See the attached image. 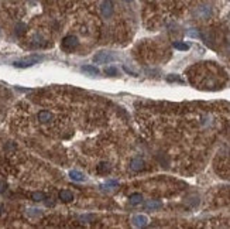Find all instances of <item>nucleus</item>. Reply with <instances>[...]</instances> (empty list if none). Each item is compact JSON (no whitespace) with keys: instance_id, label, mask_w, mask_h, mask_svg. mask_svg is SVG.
I'll return each instance as SVG.
<instances>
[{"instance_id":"1","label":"nucleus","mask_w":230,"mask_h":229,"mask_svg":"<svg viewBox=\"0 0 230 229\" xmlns=\"http://www.w3.org/2000/svg\"><path fill=\"white\" fill-rule=\"evenodd\" d=\"M40 61H42V55L33 54V55L21 58V60H18V61H14L13 62V67H16V68H30V67L38 64Z\"/></svg>"},{"instance_id":"2","label":"nucleus","mask_w":230,"mask_h":229,"mask_svg":"<svg viewBox=\"0 0 230 229\" xmlns=\"http://www.w3.org/2000/svg\"><path fill=\"white\" fill-rule=\"evenodd\" d=\"M78 45H79V41L75 36H66V37H64V40H62V50H65L68 53L74 51Z\"/></svg>"},{"instance_id":"3","label":"nucleus","mask_w":230,"mask_h":229,"mask_svg":"<svg viewBox=\"0 0 230 229\" xmlns=\"http://www.w3.org/2000/svg\"><path fill=\"white\" fill-rule=\"evenodd\" d=\"M100 12H102L103 17H109L113 14V2L112 0H103L102 4H100Z\"/></svg>"},{"instance_id":"4","label":"nucleus","mask_w":230,"mask_h":229,"mask_svg":"<svg viewBox=\"0 0 230 229\" xmlns=\"http://www.w3.org/2000/svg\"><path fill=\"white\" fill-rule=\"evenodd\" d=\"M115 57L110 55L109 53H98L93 55V62H98V64H106L109 61H113Z\"/></svg>"},{"instance_id":"5","label":"nucleus","mask_w":230,"mask_h":229,"mask_svg":"<svg viewBox=\"0 0 230 229\" xmlns=\"http://www.w3.org/2000/svg\"><path fill=\"white\" fill-rule=\"evenodd\" d=\"M133 225L136 228H145L148 225V218L145 215H143V214L136 215V217H133Z\"/></svg>"},{"instance_id":"6","label":"nucleus","mask_w":230,"mask_h":229,"mask_svg":"<svg viewBox=\"0 0 230 229\" xmlns=\"http://www.w3.org/2000/svg\"><path fill=\"white\" fill-rule=\"evenodd\" d=\"M69 178L72 181H76V183H83V181L86 180L85 174L81 173V171H78V170H71L69 171Z\"/></svg>"},{"instance_id":"7","label":"nucleus","mask_w":230,"mask_h":229,"mask_svg":"<svg viewBox=\"0 0 230 229\" xmlns=\"http://www.w3.org/2000/svg\"><path fill=\"white\" fill-rule=\"evenodd\" d=\"M58 197H59V200H61L62 202H71V201L74 200V194H72L69 190H61L59 194H58Z\"/></svg>"},{"instance_id":"8","label":"nucleus","mask_w":230,"mask_h":229,"mask_svg":"<svg viewBox=\"0 0 230 229\" xmlns=\"http://www.w3.org/2000/svg\"><path fill=\"white\" fill-rule=\"evenodd\" d=\"M210 13H212L210 7H208V6H201V7H199L196 12H195V14H196V16H199V17H202V19H206V17L210 16Z\"/></svg>"},{"instance_id":"9","label":"nucleus","mask_w":230,"mask_h":229,"mask_svg":"<svg viewBox=\"0 0 230 229\" xmlns=\"http://www.w3.org/2000/svg\"><path fill=\"white\" fill-rule=\"evenodd\" d=\"M38 120L41 123H48L49 120H52V113H49L48 111H41L38 113Z\"/></svg>"},{"instance_id":"10","label":"nucleus","mask_w":230,"mask_h":229,"mask_svg":"<svg viewBox=\"0 0 230 229\" xmlns=\"http://www.w3.org/2000/svg\"><path fill=\"white\" fill-rule=\"evenodd\" d=\"M128 201H130L132 205H138L143 202V195L138 194V192H134V194H132V195L128 197Z\"/></svg>"},{"instance_id":"11","label":"nucleus","mask_w":230,"mask_h":229,"mask_svg":"<svg viewBox=\"0 0 230 229\" xmlns=\"http://www.w3.org/2000/svg\"><path fill=\"white\" fill-rule=\"evenodd\" d=\"M143 167H144V161L141 159H133L132 160V170L140 171V170H143Z\"/></svg>"},{"instance_id":"12","label":"nucleus","mask_w":230,"mask_h":229,"mask_svg":"<svg viewBox=\"0 0 230 229\" xmlns=\"http://www.w3.org/2000/svg\"><path fill=\"white\" fill-rule=\"evenodd\" d=\"M81 70H82V72H86V74H89V75H98L99 74V70L93 65H82L81 67Z\"/></svg>"},{"instance_id":"13","label":"nucleus","mask_w":230,"mask_h":229,"mask_svg":"<svg viewBox=\"0 0 230 229\" xmlns=\"http://www.w3.org/2000/svg\"><path fill=\"white\" fill-rule=\"evenodd\" d=\"M161 207H162V204L157 200H150L145 202V208H148V209H158V208H161Z\"/></svg>"},{"instance_id":"14","label":"nucleus","mask_w":230,"mask_h":229,"mask_svg":"<svg viewBox=\"0 0 230 229\" xmlns=\"http://www.w3.org/2000/svg\"><path fill=\"white\" fill-rule=\"evenodd\" d=\"M110 171V166L107 163H100L98 166V173L99 174H106V173Z\"/></svg>"},{"instance_id":"15","label":"nucleus","mask_w":230,"mask_h":229,"mask_svg":"<svg viewBox=\"0 0 230 229\" xmlns=\"http://www.w3.org/2000/svg\"><path fill=\"white\" fill-rule=\"evenodd\" d=\"M31 198H33L34 201H37V202H40V201H44L45 200V194L42 191H35L31 194Z\"/></svg>"},{"instance_id":"16","label":"nucleus","mask_w":230,"mask_h":229,"mask_svg":"<svg viewBox=\"0 0 230 229\" xmlns=\"http://www.w3.org/2000/svg\"><path fill=\"white\" fill-rule=\"evenodd\" d=\"M117 185H119V183H117V181L109 180V181H106L105 184H102V188H116Z\"/></svg>"},{"instance_id":"17","label":"nucleus","mask_w":230,"mask_h":229,"mask_svg":"<svg viewBox=\"0 0 230 229\" xmlns=\"http://www.w3.org/2000/svg\"><path fill=\"white\" fill-rule=\"evenodd\" d=\"M24 33H25V24H23V23L17 24L16 26V34L17 36H23Z\"/></svg>"},{"instance_id":"18","label":"nucleus","mask_w":230,"mask_h":229,"mask_svg":"<svg viewBox=\"0 0 230 229\" xmlns=\"http://www.w3.org/2000/svg\"><path fill=\"white\" fill-rule=\"evenodd\" d=\"M174 47H175L177 50H181V51H186V50H189V45L185 44V43H174Z\"/></svg>"},{"instance_id":"19","label":"nucleus","mask_w":230,"mask_h":229,"mask_svg":"<svg viewBox=\"0 0 230 229\" xmlns=\"http://www.w3.org/2000/svg\"><path fill=\"white\" fill-rule=\"evenodd\" d=\"M167 81L168 82H179V84H182V79L179 77H177V75H168V77H167Z\"/></svg>"},{"instance_id":"20","label":"nucleus","mask_w":230,"mask_h":229,"mask_svg":"<svg viewBox=\"0 0 230 229\" xmlns=\"http://www.w3.org/2000/svg\"><path fill=\"white\" fill-rule=\"evenodd\" d=\"M105 72H106L107 75H110V77H115V75H117V70H116L115 67H109V68H106V70H105Z\"/></svg>"},{"instance_id":"21","label":"nucleus","mask_w":230,"mask_h":229,"mask_svg":"<svg viewBox=\"0 0 230 229\" xmlns=\"http://www.w3.org/2000/svg\"><path fill=\"white\" fill-rule=\"evenodd\" d=\"M30 217H41V211L40 209H28V212H27Z\"/></svg>"},{"instance_id":"22","label":"nucleus","mask_w":230,"mask_h":229,"mask_svg":"<svg viewBox=\"0 0 230 229\" xmlns=\"http://www.w3.org/2000/svg\"><path fill=\"white\" fill-rule=\"evenodd\" d=\"M81 219H83V221H92V219H95V217L93 215H82Z\"/></svg>"},{"instance_id":"23","label":"nucleus","mask_w":230,"mask_h":229,"mask_svg":"<svg viewBox=\"0 0 230 229\" xmlns=\"http://www.w3.org/2000/svg\"><path fill=\"white\" fill-rule=\"evenodd\" d=\"M123 70H124V71H126V72H127V74H130V75H133V77H137V74H136V72H133V71H132V70H128V68H127V67H123Z\"/></svg>"},{"instance_id":"24","label":"nucleus","mask_w":230,"mask_h":229,"mask_svg":"<svg viewBox=\"0 0 230 229\" xmlns=\"http://www.w3.org/2000/svg\"><path fill=\"white\" fill-rule=\"evenodd\" d=\"M188 36H189V37H199V34H198L196 31H189Z\"/></svg>"}]
</instances>
